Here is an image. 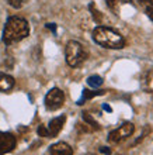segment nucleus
I'll list each match as a JSON object with an SVG mask.
<instances>
[{"label":"nucleus","mask_w":153,"mask_h":155,"mask_svg":"<svg viewBox=\"0 0 153 155\" xmlns=\"http://www.w3.org/2000/svg\"><path fill=\"white\" fill-rule=\"evenodd\" d=\"M30 35V25L23 17H8L3 30V42L6 45H11L14 42H20Z\"/></svg>","instance_id":"nucleus-1"},{"label":"nucleus","mask_w":153,"mask_h":155,"mask_svg":"<svg viewBox=\"0 0 153 155\" xmlns=\"http://www.w3.org/2000/svg\"><path fill=\"white\" fill-rule=\"evenodd\" d=\"M93 40L103 48L121 49L125 47V38L117 30L105 25H98L93 30Z\"/></svg>","instance_id":"nucleus-2"},{"label":"nucleus","mask_w":153,"mask_h":155,"mask_svg":"<svg viewBox=\"0 0 153 155\" xmlns=\"http://www.w3.org/2000/svg\"><path fill=\"white\" fill-rule=\"evenodd\" d=\"M65 58L69 66L77 68L87 59V49L77 41H69L65 48Z\"/></svg>","instance_id":"nucleus-3"},{"label":"nucleus","mask_w":153,"mask_h":155,"mask_svg":"<svg viewBox=\"0 0 153 155\" xmlns=\"http://www.w3.org/2000/svg\"><path fill=\"white\" fill-rule=\"evenodd\" d=\"M63 103H65V93L59 87L51 89L45 96V107L51 111L61 109L63 106Z\"/></svg>","instance_id":"nucleus-4"},{"label":"nucleus","mask_w":153,"mask_h":155,"mask_svg":"<svg viewBox=\"0 0 153 155\" xmlns=\"http://www.w3.org/2000/svg\"><path fill=\"white\" fill-rule=\"evenodd\" d=\"M133 131H135V127H133L132 123H124L122 126H120L118 128L113 130L111 133L108 134V141L111 144H118L126 140L128 137L133 134Z\"/></svg>","instance_id":"nucleus-5"},{"label":"nucleus","mask_w":153,"mask_h":155,"mask_svg":"<svg viewBox=\"0 0 153 155\" xmlns=\"http://www.w3.org/2000/svg\"><path fill=\"white\" fill-rule=\"evenodd\" d=\"M17 140L11 133L0 131V155H6L16 148Z\"/></svg>","instance_id":"nucleus-6"},{"label":"nucleus","mask_w":153,"mask_h":155,"mask_svg":"<svg viewBox=\"0 0 153 155\" xmlns=\"http://www.w3.org/2000/svg\"><path fill=\"white\" fill-rule=\"evenodd\" d=\"M65 121H66V116H59V117H55L49 121L48 127H46L49 133V138H53L61 133L65 126Z\"/></svg>","instance_id":"nucleus-7"},{"label":"nucleus","mask_w":153,"mask_h":155,"mask_svg":"<svg viewBox=\"0 0 153 155\" xmlns=\"http://www.w3.org/2000/svg\"><path fill=\"white\" fill-rule=\"evenodd\" d=\"M49 154L51 155H73V148L69 144L61 141V143H56V144H53V145H51Z\"/></svg>","instance_id":"nucleus-8"},{"label":"nucleus","mask_w":153,"mask_h":155,"mask_svg":"<svg viewBox=\"0 0 153 155\" xmlns=\"http://www.w3.org/2000/svg\"><path fill=\"white\" fill-rule=\"evenodd\" d=\"M14 85H16L14 78L7 74H2L0 72V90L2 92H10L14 87Z\"/></svg>","instance_id":"nucleus-9"},{"label":"nucleus","mask_w":153,"mask_h":155,"mask_svg":"<svg viewBox=\"0 0 153 155\" xmlns=\"http://www.w3.org/2000/svg\"><path fill=\"white\" fill-rule=\"evenodd\" d=\"M105 2H107V6H108V8L113 13H115V14H118V13L121 12V7H122V6L132 3V0H105Z\"/></svg>","instance_id":"nucleus-10"},{"label":"nucleus","mask_w":153,"mask_h":155,"mask_svg":"<svg viewBox=\"0 0 153 155\" xmlns=\"http://www.w3.org/2000/svg\"><path fill=\"white\" fill-rule=\"evenodd\" d=\"M100 94H104V90H87V89H84L83 90V96H81V99L77 102V104H83L84 100H89V99H93L94 96H100Z\"/></svg>","instance_id":"nucleus-11"},{"label":"nucleus","mask_w":153,"mask_h":155,"mask_svg":"<svg viewBox=\"0 0 153 155\" xmlns=\"http://www.w3.org/2000/svg\"><path fill=\"white\" fill-rule=\"evenodd\" d=\"M142 85H143V89H145L146 92H149V93L153 92V72L152 71L148 72V74L143 76V79H142Z\"/></svg>","instance_id":"nucleus-12"},{"label":"nucleus","mask_w":153,"mask_h":155,"mask_svg":"<svg viewBox=\"0 0 153 155\" xmlns=\"http://www.w3.org/2000/svg\"><path fill=\"white\" fill-rule=\"evenodd\" d=\"M81 114H83V120H84V123L87 124V126H90L93 130H100V126H98V123H97L96 120H94V118H93L91 116L87 113V111H83Z\"/></svg>","instance_id":"nucleus-13"},{"label":"nucleus","mask_w":153,"mask_h":155,"mask_svg":"<svg viewBox=\"0 0 153 155\" xmlns=\"http://www.w3.org/2000/svg\"><path fill=\"white\" fill-rule=\"evenodd\" d=\"M103 78L98 76V75H91V76L87 78V83H89V86H91V87H100L101 85H103Z\"/></svg>","instance_id":"nucleus-14"},{"label":"nucleus","mask_w":153,"mask_h":155,"mask_svg":"<svg viewBox=\"0 0 153 155\" xmlns=\"http://www.w3.org/2000/svg\"><path fill=\"white\" fill-rule=\"evenodd\" d=\"M89 8H90V12H91V16H93V18H94V21L98 23V24H101V21H103V16H101V13L96 8L94 3H90Z\"/></svg>","instance_id":"nucleus-15"},{"label":"nucleus","mask_w":153,"mask_h":155,"mask_svg":"<svg viewBox=\"0 0 153 155\" xmlns=\"http://www.w3.org/2000/svg\"><path fill=\"white\" fill-rule=\"evenodd\" d=\"M8 2V4L11 6V7H14V8H21L23 7V4L27 2V0H7Z\"/></svg>","instance_id":"nucleus-16"},{"label":"nucleus","mask_w":153,"mask_h":155,"mask_svg":"<svg viewBox=\"0 0 153 155\" xmlns=\"http://www.w3.org/2000/svg\"><path fill=\"white\" fill-rule=\"evenodd\" d=\"M38 135H40V137H46V138H49V133H48L46 126H40L38 127Z\"/></svg>","instance_id":"nucleus-17"},{"label":"nucleus","mask_w":153,"mask_h":155,"mask_svg":"<svg viewBox=\"0 0 153 155\" xmlns=\"http://www.w3.org/2000/svg\"><path fill=\"white\" fill-rule=\"evenodd\" d=\"M138 2H139V4H141V6H143V7H145V10H146V8L153 7V0H138Z\"/></svg>","instance_id":"nucleus-18"},{"label":"nucleus","mask_w":153,"mask_h":155,"mask_svg":"<svg viewBox=\"0 0 153 155\" xmlns=\"http://www.w3.org/2000/svg\"><path fill=\"white\" fill-rule=\"evenodd\" d=\"M46 28H49L53 34H56V25L53 24V23H49V24H46Z\"/></svg>","instance_id":"nucleus-19"},{"label":"nucleus","mask_w":153,"mask_h":155,"mask_svg":"<svg viewBox=\"0 0 153 155\" xmlns=\"http://www.w3.org/2000/svg\"><path fill=\"white\" fill-rule=\"evenodd\" d=\"M100 152H101V154H104V155H110V154H111V150H110V148H107V147H101L100 148Z\"/></svg>","instance_id":"nucleus-20"},{"label":"nucleus","mask_w":153,"mask_h":155,"mask_svg":"<svg viewBox=\"0 0 153 155\" xmlns=\"http://www.w3.org/2000/svg\"><path fill=\"white\" fill-rule=\"evenodd\" d=\"M146 14H148V17H149L150 20L153 21V7H150V8H146Z\"/></svg>","instance_id":"nucleus-21"},{"label":"nucleus","mask_w":153,"mask_h":155,"mask_svg":"<svg viewBox=\"0 0 153 155\" xmlns=\"http://www.w3.org/2000/svg\"><path fill=\"white\" fill-rule=\"evenodd\" d=\"M104 109H105V110H108V111H111V107H110V106H104Z\"/></svg>","instance_id":"nucleus-22"}]
</instances>
